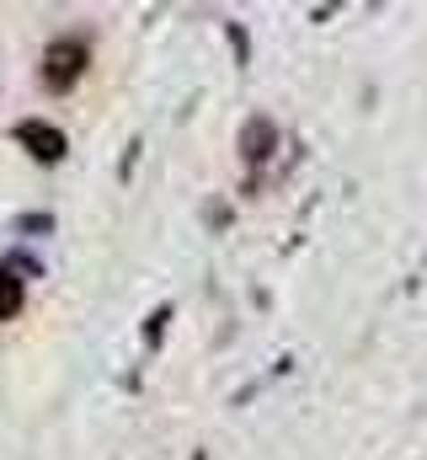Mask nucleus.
Instances as JSON below:
<instances>
[{"label": "nucleus", "instance_id": "f257e3e1", "mask_svg": "<svg viewBox=\"0 0 427 460\" xmlns=\"http://www.w3.org/2000/svg\"><path fill=\"white\" fill-rule=\"evenodd\" d=\"M92 65V43L86 38H54L43 49V86L48 92H70Z\"/></svg>", "mask_w": 427, "mask_h": 460}, {"label": "nucleus", "instance_id": "20e7f679", "mask_svg": "<svg viewBox=\"0 0 427 460\" xmlns=\"http://www.w3.org/2000/svg\"><path fill=\"white\" fill-rule=\"evenodd\" d=\"M22 300H27V289H22L16 268H5V262H0V322H11V316L22 311Z\"/></svg>", "mask_w": 427, "mask_h": 460}, {"label": "nucleus", "instance_id": "7ed1b4c3", "mask_svg": "<svg viewBox=\"0 0 427 460\" xmlns=\"http://www.w3.org/2000/svg\"><path fill=\"white\" fill-rule=\"evenodd\" d=\"M273 145H278V128H273L267 118H251V123L240 128V155H246V166H262V161L273 155Z\"/></svg>", "mask_w": 427, "mask_h": 460}, {"label": "nucleus", "instance_id": "f03ea898", "mask_svg": "<svg viewBox=\"0 0 427 460\" xmlns=\"http://www.w3.org/2000/svg\"><path fill=\"white\" fill-rule=\"evenodd\" d=\"M16 145L32 155V161H43V166H54V161H65V134L54 128V123H38V118H27V123H16Z\"/></svg>", "mask_w": 427, "mask_h": 460}]
</instances>
